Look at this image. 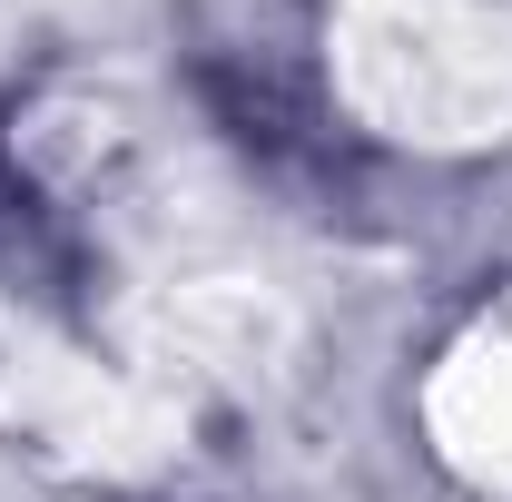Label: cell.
Wrapping results in <instances>:
<instances>
[{
    "label": "cell",
    "mask_w": 512,
    "mask_h": 502,
    "mask_svg": "<svg viewBox=\"0 0 512 502\" xmlns=\"http://www.w3.org/2000/svg\"><path fill=\"white\" fill-rule=\"evenodd\" d=\"M316 69L384 158L483 168L512 148V0H316Z\"/></svg>",
    "instance_id": "cell-1"
},
{
    "label": "cell",
    "mask_w": 512,
    "mask_h": 502,
    "mask_svg": "<svg viewBox=\"0 0 512 502\" xmlns=\"http://www.w3.org/2000/svg\"><path fill=\"white\" fill-rule=\"evenodd\" d=\"M0 453L79 493H138L178 463V404L40 276H0Z\"/></svg>",
    "instance_id": "cell-2"
},
{
    "label": "cell",
    "mask_w": 512,
    "mask_h": 502,
    "mask_svg": "<svg viewBox=\"0 0 512 502\" xmlns=\"http://www.w3.org/2000/svg\"><path fill=\"white\" fill-rule=\"evenodd\" d=\"M404 434L453 502H512V276H483L404 375Z\"/></svg>",
    "instance_id": "cell-3"
},
{
    "label": "cell",
    "mask_w": 512,
    "mask_h": 502,
    "mask_svg": "<svg viewBox=\"0 0 512 502\" xmlns=\"http://www.w3.org/2000/svg\"><path fill=\"white\" fill-rule=\"evenodd\" d=\"M138 158V109L119 79H40L10 99V178L40 197H99Z\"/></svg>",
    "instance_id": "cell-4"
}]
</instances>
